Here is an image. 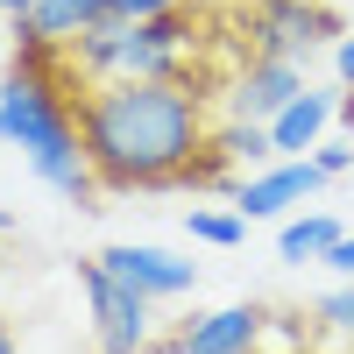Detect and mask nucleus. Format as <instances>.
<instances>
[{
    "instance_id": "6e6552de",
    "label": "nucleus",
    "mask_w": 354,
    "mask_h": 354,
    "mask_svg": "<svg viewBox=\"0 0 354 354\" xmlns=\"http://www.w3.org/2000/svg\"><path fill=\"white\" fill-rule=\"evenodd\" d=\"M262 340H270V312L262 305H220V312L192 319L170 340V354H255Z\"/></svg>"
},
{
    "instance_id": "1a4fd4ad",
    "label": "nucleus",
    "mask_w": 354,
    "mask_h": 354,
    "mask_svg": "<svg viewBox=\"0 0 354 354\" xmlns=\"http://www.w3.org/2000/svg\"><path fill=\"white\" fill-rule=\"evenodd\" d=\"M340 113V93H305L290 100L277 121H270V142H277V156H298V149H319V135H326V121Z\"/></svg>"
},
{
    "instance_id": "7ed1b4c3",
    "label": "nucleus",
    "mask_w": 354,
    "mask_h": 354,
    "mask_svg": "<svg viewBox=\"0 0 354 354\" xmlns=\"http://www.w3.org/2000/svg\"><path fill=\"white\" fill-rule=\"evenodd\" d=\"M78 290L93 305L100 326V354H149V326H156V298H142L135 283H121L106 262H78Z\"/></svg>"
},
{
    "instance_id": "6ab92c4d",
    "label": "nucleus",
    "mask_w": 354,
    "mask_h": 354,
    "mask_svg": "<svg viewBox=\"0 0 354 354\" xmlns=\"http://www.w3.org/2000/svg\"><path fill=\"white\" fill-rule=\"evenodd\" d=\"M340 121H347V135H354V85H340Z\"/></svg>"
},
{
    "instance_id": "9d476101",
    "label": "nucleus",
    "mask_w": 354,
    "mask_h": 354,
    "mask_svg": "<svg viewBox=\"0 0 354 354\" xmlns=\"http://www.w3.org/2000/svg\"><path fill=\"white\" fill-rule=\"evenodd\" d=\"M333 241H340V220L333 213H298V220H283V234H277L283 262H326Z\"/></svg>"
},
{
    "instance_id": "4468645a",
    "label": "nucleus",
    "mask_w": 354,
    "mask_h": 354,
    "mask_svg": "<svg viewBox=\"0 0 354 354\" xmlns=\"http://www.w3.org/2000/svg\"><path fill=\"white\" fill-rule=\"evenodd\" d=\"M319 326L354 333V290H326V298H319Z\"/></svg>"
},
{
    "instance_id": "9b49d317",
    "label": "nucleus",
    "mask_w": 354,
    "mask_h": 354,
    "mask_svg": "<svg viewBox=\"0 0 354 354\" xmlns=\"http://www.w3.org/2000/svg\"><path fill=\"white\" fill-rule=\"evenodd\" d=\"M100 15H106V0H36V8H28V21H36L50 43H71L78 28H93Z\"/></svg>"
},
{
    "instance_id": "dca6fc26",
    "label": "nucleus",
    "mask_w": 354,
    "mask_h": 354,
    "mask_svg": "<svg viewBox=\"0 0 354 354\" xmlns=\"http://www.w3.org/2000/svg\"><path fill=\"white\" fill-rule=\"evenodd\" d=\"M312 163L326 170V177H347V170H354V149H347V142H333V149H319Z\"/></svg>"
},
{
    "instance_id": "2eb2a0df",
    "label": "nucleus",
    "mask_w": 354,
    "mask_h": 354,
    "mask_svg": "<svg viewBox=\"0 0 354 354\" xmlns=\"http://www.w3.org/2000/svg\"><path fill=\"white\" fill-rule=\"evenodd\" d=\"M170 8H185V0H106V15H121V21H142V15H170Z\"/></svg>"
},
{
    "instance_id": "20e7f679",
    "label": "nucleus",
    "mask_w": 354,
    "mask_h": 354,
    "mask_svg": "<svg viewBox=\"0 0 354 354\" xmlns=\"http://www.w3.org/2000/svg\"><path fill=\"white\" fill-rule=\"evenodd\" d=\"M347 28L326 0H255V21H248V43L255 57H312L319 43H340Z\"/></svg>"
},
{
    "instance_id": "f257e3e1",
    "label": "nucleus",
    "mask_w": 354,
    "mask_h": 354,
    "mask_svg": "<svg viewBox=\"0 0 354 354\" xmlns=\"http://www.w3.org/2000/svg\"><path fill=\"white\" fill-rule=\"evenodd\" d=\"M205 93L185 78H93L78 100V142L100 192H185V170L205 149Z\"/></svg>"
},
{
    "instance_id": "423d86ee",
    "label": "nucleus",
    "mask_w": 354,
    "mask_h": 354,
    "mask_svg": "<svg viewBox=\"0 0 354 354\" xmlns=\"http://www.w3.org/2000/svg\"><path fill=\"white\" fill-rule=\"evenodd\" d=\"M319 185H326V170H319L312 156L298 163H270V170H255V177H241V185H234V213L241 220H283L290 205H305Z\"/></svg>"
},
{
    "instance_id": "f3484780",
    "label": "nucleus",
    "mask_w": 354,
    "mask_h": 354,
    "mask_svg": "<svg viewBox=\"0 0 354 354\" xmlns=\"http://www.w3.org/2000/svg\"><path fill=\"white\" fill-rule=\"evenodd\" d=\"M326 270H340V277H354V234H340V241L326 248Z\"/></svg>"
},
{
    "instance_id": "f03ea898",
    "label": "nucleus",
    "mask_w": 354,
    "mask_h": 354,
    "mask_svg": "<svg viewBox=\"0 0 354 354\" xmlns=\"http://www.w3.org/2000/svg\"><path fill=\"white\" fill-rule=\"evenodd\" d=\"M85 78L71 64V50L57 57L50 71H28V64H8L0 78V142H15L28 156V170L43 177L50 192L64 198H100V177L85 163V142H78V100H85Z\"/></svg>"
},
{
    "instance_id": "a211bd4d",
    "label": "nucleus",
    "mask_w": 354,
    "mask_h": 354,
    "mask_svg": "<svg viewBox=\"0 0 354 354\" xmlns=\"http://www.w3.org/2000/svg\"><path fill=\"white\" fill-rule=\"evenodd\" d=\"M333 71H340V85H354V28L333 43Z\"/></svg>"
},
{
    "instance_id": "aec40b11",
    "label": "nucleus",
    "mask_w": 354,
    "mask_h": 354,
    "mask_svg": "<svg viewBox=\"0 0 354 354\" xmlns=\"http://www.w3.org/2000/svg\"><path fill=\"white\" fill-rule=\"evenodd\" d=\"M28 8H36V0H0V15H28Z\"/></svg>"
},
{
    "instance_id": "f8f14e48",
    "label": "nucleus",
    "mask_w": 354,
    "mask_h": 354,
    "mask_svg": "<svg viewBox=\"0 0 354 354\" xmlns=\"http://www.w3.org/2000/svg\"><path fill=\"white\" fill-rule=\"evenodd\" d=\"M213 142L234 156V163H270L277 156V142H270V121H241V113H234L227 128H213Z\"/></svg>"
},
{
    "instance_id": "39448f33",
    "label": "nucleus",
    "mask_w": 354,
    "mask_h": 354,
    "mask_svg": "<svg viewBox=\"0 0 354 354\" xmlns=\"http://www.w3.org/2000/svg\"><path fill=\"white\" fill-rule=\"evenodd\" d=\"M298 93H305V57H248L227 85V106L241 121H277Z\"/></svg>"
},
{
    "instance_id": "412c9836",
    "label": "nucleus",
    "mask_w": 354,
    "mask_h": 354,
    "mask_svg": "<svg viewBox=\"0 0 354 354\" xmlns=\"http://www.w3.org/2000/svg\"><path fill=\"white\" fill-rule=\"evenodd\" d=\"M0 354H15V333H8V319H0Z\"/></svg>"
},
{
    "instance_id": "ddd939ff",
    "label": "nucleus",
    "mask_w": 354,
    "mask_h": 354,
    "mask_svg": "<svg viewBox=\"0 0 354 354\" xmlns=\"http://www.w3.org/2000/svg\"><path fill=\"white\" fill-rule=\"evenodd\" d=\"M185 227L198 234L205 248H234V241H241V234H248V220L234 213V205H227V213H220V205H192V213H185Z\"/></svg>"
},
{
    "instance_id": "0eeeda50",
    "label": "nucleus",
    "mask_w": 354,
    "mask_h": 354,
    "mask_svg": "<svg viewBox=\"0 0 354 354\" xmlns=\"http://www.w3.org/2000/svg\"><path fill=\"white\" fill-rule=\"evenodd\" d=\"M100 262L121 283H135L142 298H185V290L198 283V262L170 255V248H149V241H113V248H100Z\"/></svg>"
}]
</instances>
